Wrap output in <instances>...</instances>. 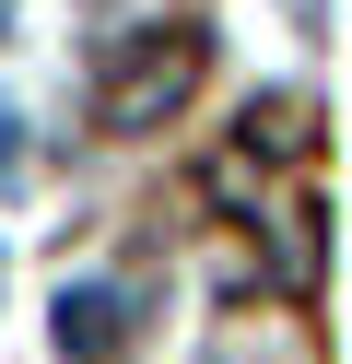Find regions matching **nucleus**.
I'll return each instance as SVG.
<instances>
[{"mask_svg":"<svg viewBox=\"0 0 352 364\" xmlns=\"http://www.w3.org/2000/svg\"><path fill=\"white\" fill-rule=\"evenodd\" d=\"M188 71H200V48H188V36H141V48L117 59V82H106V129H153V118H176V106H188Z\"/></svg>","mask_w":352,"mask_h":364,"instance_id":"obj_1","label":"nucleus"},{"mask_svg":"<svg viewBox=\"0 0 352 364\" xmlns=\"http://www.w3.org/2000/svg\"><path fill=\"white\" fill-rule=\"evenodd\" d=\"M59 353L70 364H106L117 353V294H59Z\"/></svg>","mask_w":352,"mask_h":364,"instance_id":"obj_2","label":"nucleus"}]
</instances>
